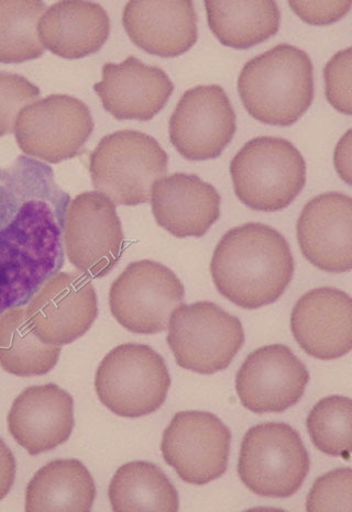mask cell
Listing matches in <instances>:
<instances>
[{"label": "cell", "mask_w": 352, "mask_h": 512, "mask_svg": "<svg viewBox=\"0 0 352 512\" xmlns=\"http://www.w3.org/2000/svg\"><path fill=\"white\" fill-rule=\"evenodd\" d=\"M231 432L206 411H182L163 432V459L187 484L203 486L222 477L228 467Z\"/></svg>", "instance_id": "obj_12"}, {"label": "cell", "mask_w": 352, "mask_h": 512, "mask_svg": "<svg viewBox=\"0 0 352 512\" xmlns=\"http://www.w3.org/2000/svg\"><path fill=\"white\" fill-rule=\"evenodd\" d=\"M236 114L219 85L186 91L170 119V140L183 158L207 161L220 157L236 133Z\"/></svg>", "instance_id": "obj_13"}, {"label": "cell", "mask_w": 352, "mask_h": 512, "mask_svg": "<svg viewBox=\"0 0 352 512\" xmlns=\"http://www.w3.org/2000/svg\"><path fill=\"white\" fill-rule=\"evenodd\" d=\"M93 130L91 111L80 99L51 95L21 111L15 135L28 157L57 164L80 155Z\"/></svg>", "instance_id": "obj_10"}, {"label": "cell", "mask_w": 352, "mask_h": 512, "mask_svg": "<svg viewBox=\"0 0 352 512\" xmlns=\"http://www.w3.org/2000/svg\"><path fill=\"white\" fill-rule=\"evenodd\" d=\"M238 92L252 118L270 126H292L313 103L312 60L291 44H279L245 64Z\"/></svg>", "instance_id": "obj_3"}, {"label": "cell", "mask_w": 352, "mask_h": 512, "mask_svg": "<svg viewBox=\"0 0 352 512\" xmlns=\"http://www.w3.org/2000/svg\"><path fill=\"white\" fill-rule=\"evenodd\" d=\"M351 130L346 132V135L337 143L334 163L335 168L341 180L351 186Z\"/></svg>", "instance_id": "obj_34"}, {"label": "cell", "mask_w": 352, "mask_h": 512, "mask_svg": "<svg viewBox=\"0 0 352 512\" xmlns=\"http://www.w3.org/2000/svg\"><path fill=\"white\" fill-rule=\"evenodd\" d=\"M169 157L159 142L134 130L105 136L90 157L96 191L115 205L138 206L149 202L152 186L168 173Z\"/></svg>", "instance_id": "obj_5"}, {"label": "cell", "mask_w": 352, "mask_h": 512, "mask_svg": "<svg viewBox=\"0 0 352 512\" xmlns=\"http://www.w3.org/2000/svg\"><path fill=\"white\" fill-rule=\"evenodd\" d=\"M209 28L225 47L248 49L270 39L280 29L274 2H206Z\"/></svg>", "instance_id": "obj_24"}, {"label": "cell", "mask_w": 352, "mask_h": 512, "mask_svg": "<svg viewBox=\"0 0 352 512\" xmlns=\"http://www.w3.org/2000/svg\"><path fill=\"white\" fill-rule=\"evenodd\" d=\"M352 471L339 467L317 478L306 502L307 511H351Z\"/></svg>", "instance_id": "obj_29"}, {"label": "cell", "mask_w": 352, "mask_h": 512, "mask_svg": "<svg viewBox=\"0 0 352 512\" xmlns=\"http://www.w3.org/2000/svg\"><path fill=\"white\" fill-rule=\"evenodd\" d=\"M351 225V197L326 193L313 198L303 208L296 225L304 258L324 272H350Z\"/></svg>", "instance_id": "obj_17"}, {"label": "cell", "mask_w": 352, "mask_h": 512, "mask_svg": "<svg viewBox=\"0 0 352 512\" xmlns=\"http://www.w3.org/2000/svg\"><path fill=\"white\" fill-rule=\"evenodd\" d=\"M7 424L11 437L30 455L54 450L73 432V398L54 384L28 387L11 406Z\"/></svg>", "instance_id": "obj_18"}, {"label": "cell", "mask_w": 352, "mask_h": 512, "mask_svg": "<svg viewBox=\"0 0 352 512\" xmlns=\"http://www.w3.org/2000/svg\"><path fill=\"white\" fill-rule=\"evenodd\" d=\"M94 91L117 120L149 121L167 105L174 84L162 69L129 57L119 64L105 63L103 80Z\"/></svg>", "instance_id": "obj_19"}, {"label": "cell", "mask_w": 352, "mask_h": 512, "mask_svg": "<svg viewBox=\"0 0 352 512\" xmlns=\"http://www.w3.org/2000/svg\"><path fill=\"white\" fill-rule=\"evenodd\" d=\"M125 236L116 205L99 192L77 195L64 225L66 256L88 278L112 272L124 252Z\"/></svg>", "instance_id": "obj_11"}, {"label": "cell", "mask_w": 352, "mask_h": 512, "mask_svg": "<svg viewBox=\"0 0 352 512\" xmlns=\"http://www.w3.org/2000/svg\"><path fill=\"white\" fill-rule=\"evenodd\" d=\"M123 25L136 46L161 58H176L197 41L194 4L185 2H129Z\"/></svg>", "instance_id": "obj_21"}, {"label": "cell", "mask_w": 352, "mask_h": 512, "mask_svg": "<svg viewBox=\"0 0 352 512\" xmlns=\"http://www.w3.org/2000/svg\"><path fill=\"white\" fill-rule=\"evenodd\" d=\"M170 386L167 364L146 344L119 345L105 356L95 375L101 403L125 418L156 413L167 399Z\"/></svg>", "instance_id": "obj_6"}, {"label": "cell", "mask_w": 352, "mask_h": 512, "mask_svg": "<svg viewBox=\"0 0 352 512\" xmlns=\"http://www.w3.org/2000/svg\"><path fill=\"white\" fill-rule=\"evenodd\" d=\"M352 300L335 287L304 294L291 315L293 337L302 350L321 361H334L352 349Z\"/></svg>", "instance_id": "obj_16"}, {"label": "cell", "mask_w": 352, "mask_h": 512, "mask_svg": "<svg viewBox=\"0 0 352 512\" xmlns=\"http://www.w3.org/2000/svg\"><path fill=\"white\" fill-rule=\"evenodd\" d=\"M230 175L242 204L262 213H277L303 191L306 163L290 141L258 137L235 155Z\"/></svg>", "instance_id": "obj_4"}, {"label": "cell", "mask_w": 352, "mask_h": 512, "mask_svg": "<svg viewBox=\"0 0 352 512\" xmlns=\"http://www.w3.org/2000/svg\"><path fill=\"white\" fill-rule=\"evenodd\" d=\"M27 316L37 337L63 347L80 339L98 316L95 288L82 273H58L29 302Z\"/></svg>", "instance_id": "obj_14"}, {"label": "cell", "mask_w": 352, "mask_h": 512, "mask_svg": "<svg viewBox=\"0 0 352 512\" xmlns=\"http://www.w3.org/2000/svg\"><path fill=\"white\" fill-rule=\"evenodd\" d=\"M114 511H178V491L157 465L130 462L120 466L109 484Z\"/></svg>", "instance_id": "obj_25"}, {"label": "cell", "mask_w": 352, "mask_h": 512, "mask_svg": "<svg viewBox=\"0 0 352 512\" xmlns=\"http://www.w3.org/2000/svg\"><path fill=\"white\" fill-rule=\"evenodd\" d=\"M185 289L167 266L150 260L130 263L110 287L109 307L120 326L136 335H157L184 304Z\"/></svg>", "instance_id": "obj_9"}, {"label": "cell", "mask_w": 352, "mask_h": 512, "mask_svg": "<svg viewBox=\"0 0 352 512\" xmlns=\"http://www.w3.org/2000/svg\"><path fill=\"white\" fill-rule=\"evenodd\" d=\"M96 487L84 464L55 460L43 466L26 489V511H91Z\"/></svg>", "instance_id": "obj_23"}, {"label": "cell", "mask_w": 352, "mask_h": 512, "mask_svg": "<svg viewBox=\"0 0 352 512\" xmlns=\"http://www.w3.org/2000/svg\"><path fill=\"white\" fill-rule=\"evenodd\" d=\"M351 421V399L335 395L319 400L308 415L306 424L317 450L349 461Z\"/></svg>", "instance_id": "obj_28"}, {"label": "cell", "mask_w": 352, "mask_h": 512, "mask_svg": "<svg viewBox=\"0 0 352 512\" xmlns=\"http://www.w3.org/2000/svg\"><path fill=\"white\" fill-rule=\"evenodd\" d=\"M39 37L44 48L58 57L75 60L101 50L108 40L110 20L106 10L90 2H60L40 19Z\"/></svg>", "instance_id": "obj_22"}, {"label": "cell", "mask_w": 352, "mask_h": 512, "mask_svg": "<svg viewBox=\"0 0 352 512\" xmlns=\"http://www.w3.org/2000/svg\"><path fill=\"white\" fill-rule=\"evenodd\" d=\"M61 347L43 343L33 331L24 307L0 316V366L20 377L42 376L58 364Z\"/></svg>", "instance_id": "obj_26"}, {"label": "cell", "mask_w": 352, "mask_h": 512, "mask_svg": "<svg viewBox=\"0 0 352 512\" xmlns=\"http://www.w3.org/2000/svg\"><path fill=\"white\" fill-rule=\"evenodd\" d=\"M151 205L157 224L172 236L202 238L220 217L222 197L201 177L176 173L153 184Z\"/></svg>", "instance_id": "obj_20"}, {"label": "cell", "mask_w": 352, "mask_h": 512, "mask_svg": "<svg viewBox=\"0 0 352 512\" xmlns=\"http://www.w3.org/2000/svg\"><path fill=\"white\" fill-rule=\"evenodd\" d=\"M310 467L300 433L283 422L252 427L242 440L238 474L253 494L289 498L300 491Z\"/></svg>", "instance_id": "obj_7"}, {"label": "cell", "mask_w": 352, "mask_h": 512, "mask_svg": "<svg viewBox=\"0 0 352 512\" xmlns=\"http://www.w3.org/2000/svg\"><path fill=\"white\" fill-rule=\"evenodd\" d=\"M217 291L242 309L271 305L284 294L294 275L288 241L275 230L249 222L228 230L211 262Z\"/></svg>", "instance_id": "obj_2"}, {"label": "cell", "mask_w": 352, "mask_h": 512, "mask_svg": "<svg viewBox=\"0 0 352 512\" xmlns=\"http://www.w3.org/2000/svg\"><path fill=\"white\" fill-rule=\"evenodd\" d=\"M48 6L42 2H0V63H24L44 53L38 24Z\"/></svg>", "instance_id": "obj_27"}, {"label": "cell", "mask_w": 352, "mask_h": 512, "mask_svg": "<svg viewBox=\"0 0 352 512\" xmlns=\"http://www.w3.org/2000/svg\"><path fill=\"white\" fill-rule=\"evenodd\" d=\"M310 372L289 347L271 344L253 351L236 376V392L252 413L280 414L300 402Z\"/></svg>", "instance_id": "obj_15"}, {"label": "cell", "mask_w": 352, "mask_h": 512, "mask_svg": "<svg viewBox=\"0 0 352 512\" xmlns=\"http://www.w3.org/2000/svg\"><path fill=\"white\" fill-rule=\"evenodd\" d=\"M16 477V460L13 452L0 439V500H3L13 487Z\"/></svg>", "instance_id": "obj_33"}, {"label": "cell", "mask_w": 352, "mask_h": 512, "mask_svg": "<svg viewBox=\"0 0 352 512\" xmlns=\"http://www.w3.org/2000/svg\"><path fill=\"white\" fill-rule=\"evenodd\" d=\"M326 97L339 113L350 116L351 104V47L339 51L325 66Z\"/></svg>", "instance_id": "obj_31"}, {"label": "cell", "mask_w": 352, "mask_h": 512, "mask_svg": "<svg viewBox=\"0 0 352 512\" xmlns=\"http://www.w3.org/2000/svg\"><path fill=\"white\" fill-rule=\"evenodd\" d=\"M40 96L26 77L0 72V137L13 133L20 111Z\"/></svg>", "instance_id": "obj_30"}, {"label": "cell", "mask_w": 352, "mask_h": 512, "mask_svg": "<svg viewBox=\"0 0 352 512\" xmlns=\"http://www.w3.org/2000/svg\"><path fill=\"white\" fill-rule=\"evenodd\" d=\"M351 2H289L294 13L306 24L326 26L344 18L351 8Z\"/></svg>", "instance_id": "obj_32"}, {"label": "cell", "mask_w": 352, "mask_h": 512, "mask_svg": "<svg viewBox=\"0 0 352 512\" xmlns=\"http://www.w3.org/2000/svg\"><path fill=\"white\" fill-rule=\"evenodd\" d=\"M70 203L49 165L20 155L0 168V316L61 271Z\"/></svg>", "instance_id": "obj_1"}, {"label": "cell", "mask_w": 352, "mask_h": 512, "mask_svg": "<svg viewBox=\"0 0 352 512\" xmlns=\"http://www.w3.org/2000/svg\"><path fill=\"white\" fill-rule=\"evenodd\" d=\"M168 327L176 363L198 374L225 371L245 343L241 321L211 302L176 308Z\"/></svg>", "instance_id": "obj_8"}]
</instances>
